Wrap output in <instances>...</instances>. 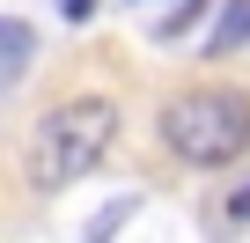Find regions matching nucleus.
<instances>
[{
    "label": "nucleus",
    "mask_w": 250,
    "mask_h": 243,
    "mask_svg": "<svg viewBox=\"0 0 250 243\" xmlns=\"http://www.w3.org/2000/svg\"><path fill=\"white\" fill-rule=\"evenodd\" d=\"M162 140L191 170L235 162L250 148V96H235V88H184L177 103H162Z\"/></svg>",
    "instance_id": "nucleus-1"
},
{
    "label": "nucleus",
    "mask_w": 250,
    "mask_h": 243,
    "mask_svg": "<svg viewBox=\"0 0 250 243\" xmlns=\"http://www.w3.org/2000/svg\"><path fill=\"white\" fill-rule=\"evenodd\" d=\"M118 140V110L103 96H74L44 118V133H37V184L59 192V184H81Z\"/></svg>",
    "instance_id": "nucleus-2"
},
{
    "label": "nucleus",
    "mask_w": 250,
    "mask_h": 243,
    "mask_svg": "<svg viewBox=\"0 0 250 243\" xmlns=\"http://www.w3.org/2000/svg\"><path fill=\"white\" fill-rule=\"evenodd\" d=\"M30 59H37V30L15 22V15H0V88H15Z\"/></svg>",
    "instance_id": "nucleus-3"
},
{
    "label": "nucleus",
    "mask_w": 250,
    "mask_h": 243,
    "mask_svg": "<svg viewBox=\"0 0 250 243\" xmlns=\"http://www.w3.org/2000/svg\"><path fill=\"white\" fill-rule=\"evenodd\" d=\"M140 8H155V30H162V37H184V30L199 22L206 0H140Z\"/></svg>",
    "instance_id": "nucleus-4"
},
{
    "label": "nucleus",
    "mask_w": 250,
    "mask_h": 243,
    "mask_svg": "<svg viewBox=\"0 0 250 243\" xmlns=\"http://www.w3.org/2000/svg\"><path fill=\"white\" fill-rule=\"evenodd\" d=\"M243 37H250V0H228V8H221V30H213V52H228Z\"/></svg>",
    "instance_id": "nucleus-5"
},
{
    "label": "nucleus",
    "mask_w": 250,
    "mask_h": 243,
    "mask_svg": "<svg viewBox=\"0 0 250 243\" xmlns=\"http://www.w3.org/2000/svg\"><path fill=\"white\" fill-rule=\"evenodd\" d=\"M59 15H66V22H88V15H96V0H59Z\"/></svg>",
    "instance_id": "nucleus-6"
},
{
    "label": "nucleus",
    "mask_w": 250,
    "mask_h": 243,
    "mask_svg": "<svg viewBox=\"0 0 250 243\" xmlns=\"http://www.w3.org/2000/svg\"><path fill=\"white\" fill-rule=\"evenodd\" d=\"M235 214H243V221H250V184H243V192H235Z\"/></svg>",
    "instance_id": "nucleus-7"
}]
</instances>
